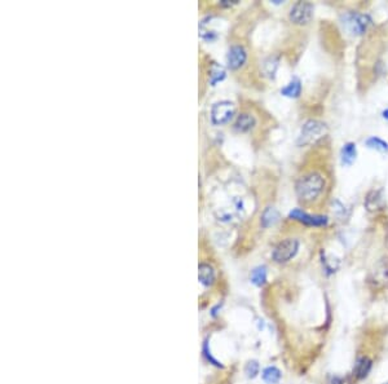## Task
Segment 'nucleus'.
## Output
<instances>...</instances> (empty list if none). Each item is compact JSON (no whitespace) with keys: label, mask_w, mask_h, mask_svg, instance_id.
<instances>
[{"label":"nucleus","mask_w":388,"mask_h":384,"mask_svg":"<svg viewBox=\"0 0 388 384\" xmlns=\"http://www.w3.org/2000/svg\"><path fill=\"white\" fill-rule=\"evenodd\" d=\"M325 179L321 173L311 172L304 175L295 185L296 196L303 202H313L322 194L325 189Z\"/></svg>","instance_id":"nucleus-1"},{"label":"nucleus","mask_w":388,"mask_h":384,"mask_svg":"<svg viewBox=\"0 0 388 384\" xmlns=\"http://www.w3.org/2000/svg\"><path fill=\"white\" fill-rule=\"evenodd\" d=\"M326 134V124L320 122V120H307L303 124L302 131H300L299 138H298V145H312V144H315V142H317L322 137H325Z\"/></svg>","instance_id":"nucleus-2"},{"label":"nucleus","mask_w":388,"mask_h":384,"mask_svg":"<svg viewBox=\"0 0 388 384\" xmlns=\"http://www.w3.org/2000/svg\"><path fill=\"white\" fill-rule=\"evenodd\" d=\"M299 251V242L295 238H286L281 241L273 250V260L280 264L287 263L291 259L295 257V255Z\"/></svg>","instance_id":"nucleus-3"},{"label":"nucleus","mask_w":388,"mask_h":384,"mask_svg":"<svg viewBox=\"0 0 388 384\" xmlns=\"http://www.w3.org/2000/svg\"><path fill=\"white\" fill-rule=\"evenodd\" d=\"M235 105L231 101H220L214 104L211 109V120L216 126H221L228 122L235 116Z\"/></svg>","instance_id":"nucleus-4"},{"label":"nucleus","mask_w":388,"mask_h":384,"mask_svg":"<svg viewBox=\"0 0 388 384\" xmlns=\"http://www.w3.org/2000/svg\"><path fill=\"white\" fill-rule=\"evenodd\" d=\"M288 17L295 25H307L313 17V5L308 1H298L292 5Z\"/></svg>","instance_id":"nucleus-5"},{"label":"nucleus","mask_w":388,"mask_h":384,"mask_svg":"<svg viewBox=\"0 0 388 384\" xmlns=\"http://www.w3.org/2000/svg\"><path fill=\"white\" fill-rule=\"evenodd\" d=\"M371 23V18L368 15H361V13H350L346 16L344 25L347 29L354 35L364 34L368 27Z\"/></svg>","instance_id":"nucleus-6"},{"label":"nucleus","mask_w":388,"mask_h":384,"mask_svg":"<svg viewBox=\"0 0 388 384\" xmlns=\"http://www.w3.org/2000/svg\"><path fill=\"white\" fill-rule=\"evenodd\" d=\"M288 217L292 220H296L304 225H309V227H325L327 224V217L322 215H309L307 212L302 211L300 208H295L288 214Z\"/></svg>","instance_id":"nucleus-7"},{"label":"nucleus","mask_w":388,"mask_h":384,"mask_svg":"<svg viewBox=\"0 0 388 384\" xmlns=\"http://www.w3.org/2000/svg\"><path fill=\"white\" fill-rule=\"evenodd\" d=\"M247 60V53L242 46H233L228 50L227 64L231 70H238L245 65Z\"/></svg>","instance_id":"nucleus-8"},{"label":"nucleus","mask_w":388,"mask_h":384,"mask_svg":"<svg viewBox=\"0 0 388 384\" xmlns=\"http://www.w3.org/2000/svg\"><path fill=\"white\" fill-rule=\"evenodd\" d=\"M371 281L377 286H383L388 282V259H382L373 270Z\"/></svg>","instance_id":"nucleus-9"},{"label":"nucleus","mask_w":388,"mask_h":384,"mask_svg":"<svg viewBox=\"0 0 388 384\" xmlns=\"http://www.w3.org/2000/svg\"><path fill=\"white\" fill-rule=\"evenodd\" d=\"M371 367H373V361L369 357L362 356V357H360L356 361V365H354V375L357 379H365L369 375L370 371H371Z\"/></svg>","instance_id":"nucleus-10"},{"label":"nucleus","mask_w":388,"mask_h":384,"mask_svg":"<svg viewBox=\"0 0 388 384\" xmlns=\"http://www.w3.org/2000/svg\"><path fill=\"white\" fill-rule=\"evenodd\" d=\"M255 118L251 114H247V113H242L237 117L235 123V128L238 132H249L250 130H253L255 126Z\"/></svg>","instance_id":"nucleus-11"},{"label":"nucleus","mask_w":388,"mask_h":384,"mask_svg":"<svg viewBox=\"0 0 388 384\" xmlns=\"http://www.w3.org/2000/svg\"><path fill=\"white\" fill-rule=\"evenodd\" d=\"M340 157H342V163L344 166L354 165V162L356 161V157H357L356 144H354V142H347L346 145H343Z\"/></svg>","instance_id":"nucleus-12"},{"label":"nucleus","mask_w":388,"mask_h":384,"mask_svg":"<svg viewBox=\"0 0 388 384\" xmlns=\"http://www.w3.org/2000/svg\"><path fill=\"white\" fill-rule=\"evenodd\" d=\"M198 278L200 282L204 286H211L215 281V270L211 265L208 264H200L198 268Z\"/></svg>","instance_id":"nucleus-13"},{"label":"nucleus","mask_w":388,"mask_h":384,"mask_svg":"<svg viewBox=\"0 0 388 384\" xmlns=\"http://www.w3.org/2000/svg\"><path fill=\"white\" fill-rule=\"evenodd\" d=\"M383 204V198H382V193L379 190H371L368 194L365 200V206L369 211H375L379 210Z\"/></svg>","instance_id":"nucleus-14"},{"label":"nucleus","mask_w":388,"mask_h":384,"mask_svg":"<svg viewBox=\"0 0 388 384\" xmlns=\"http://www.w3.org/2000/svg\"><path fill=\"white\" fill-rule=\"evenodd\" d=\"M281 93L286 97H291V99H296L300 96L302 93V83L299 79L294 78L288 84H286L284 88L281 89Z\"/></svg>","instance_id":"nucleus-15"},{"label":"nucleus","mask_w":388,"mask_h":384,"mask_svg":"<svg viewBox=\"0 0 388 384\" xmlns=\"http://www.w3.org/2000/svg\"><path fill=\"white\" fill-rule=\"evenodd\" d=\"M282 374L280 369H277L276 366H268L263 370V381L267 384H277L280 383Z\"/></svg>","instance_id":"nucleus-16"},{"label":"nucleus","mask_w":388,"mask_h":384,"mask_svg":"<svg viewBox=\"0 0 388 384\" xmlns=\"http://www.w3.org/2000/svg\"><path fill=\"white\" fill-rule=\"evenodd\" d=\"M278 219H280V214H278L276 208H265V211L261 215V225L264 228L272 227V225H274L278 221Z\"/></svg>","instance_id":"nucleus-17"},{"label":"nucleus","mask_w":388,"mask_h":384,"mask_svg":"<svg viewBox=\"0 0 388 384\" xmlns=\"http://www.w3.org/2000/svg\"><path fill=\"white\" fill-rule=\"evenodd\" d=\"M225 75H227V74H225V70H224L220 65H218L216 62H214L211 66V69H210V74H208L211 85H216V83L224 81Z\"/></svg>","instance_id":"nucleus-18"},{"label":"nucleus","mask_w":388,"mask_h":384,"mask_svg":"<svg viewBox=\"0 0 388 384\" xmlns=\"http://www.w3.org/2000/svg\"><path fill=\"white\" fill-rule=\"evenodd\" d=\"M278 58L272 56V57H268L263 64V69H264V73L267 77L269 78H274L276 77V71L278 69Z\"/></svg>","instance_id":"nucleus-19"},{"label":"nucleus","mask_w":388,"mask_h":384,"mask_svg":"<svg viewBox=\"0 0 388 384\" xmlns=\"http://www.w3.org/2000/svg\"><path fill=\"white\" fill-rule=\"evenodd\" d=\"M251 282L256 286H263L267 282V268L258 267L251 273Z\"/></svg>","instance_id":"nucleus-20"},{"label":"nucleus","mask_w":388,"mask_h":384,"mask_svg":"<svg viewBox=\"0 0 388 384\" xmlns=\"http://www.w3.org/2000/svg\"><path fill=\"white\" fill-rule=\"evenodd\" d=\"M366 145L369 146L370 149H375L378 150V151H382V153H387L388 151L387 142H386L385 140H382V138L375 137V136L368 138V140H366Z\"/></svg>","instance_id":"nucleus-21"},{"label":"nucleus","mask_w":388,"mask_h":384,"mask_svg":"<svg viewBox=\"0 0 388 384\" xmlns=\"http://www.w3.org/2000/svg\"><path fill=\"white\" fill-rule=\"evenodd\" d=\"M259 369H260V366H259L258 362L250 361L247 362L246 367H245V373H246L249 378H255L259 374Z\"/></svg>","instance_id":"nucleus-22"},{"label":"nucleus","mask_w":388,"mask_h":384,"mask_svg":"<svg viewBox=\"0 0 388 384\" xmlns=\"http://www.w3.org/2000/svg\"><path fill=\"white\" fill-rule=\"evenodd\" d=\"M382 116H383V118H385V119H388V108L386 109L385 112L382 113Z\"/></svg>","instance_id":"nucleus-23"},{"label":"nucleus","mask_w":388,"mask_h":384,"mask_svg":"<svg viewBox=\"0 0 388 384\" xmlns=\"http://www.w3.org/2000/svg\"><path fill=\"white\" fill-rule=\"evenodd\" d=\"M385 384H388V382H387V383H385Z\"/></svg>","instance_id":"nucleus-24"}]
</instances>
